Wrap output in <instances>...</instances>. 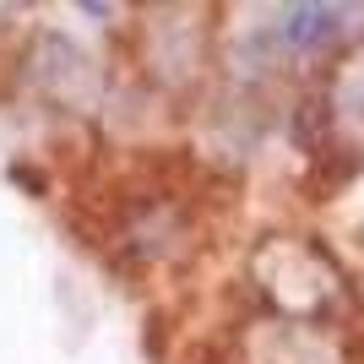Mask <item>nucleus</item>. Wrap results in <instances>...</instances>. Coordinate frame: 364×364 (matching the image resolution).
<instances>
[{
  "instance_id": "1",
  "label": "nucleus",
  "mask_w": 364,
  "mask_h": 364,
  "mask_svg": "<svg viewBox=\"0 0 364 364\" xmlns=\"http://www.w3.org/2000/svg\"><path fill=\"white\" fill-rule=\"evenodd\" d=\"M337 16L343 11H326V6H294V11L283 16V33H289L294 44H310V38H326V33L337 28Z\"/></svg>"
}]
</instances>
